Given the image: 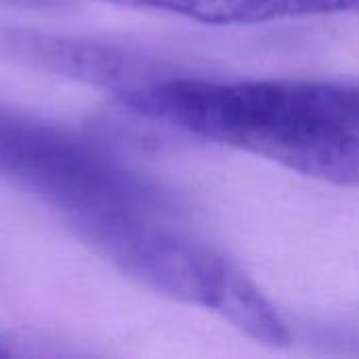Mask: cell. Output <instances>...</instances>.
<instances>
[{
	"mask_svg": "<svg viewBox=\"0 0 359 359\" xmlns=\"http://www.w3.org/2000/svg\"><path fill=\"white\" fill-rule=\"evenodd\" d=\"M118 101L139 116L303 177L359 187V88L353 86L151 72Z\"/></svg>",
	"mask_w": 359,
	"mask_h": 359,
	"instance_id": "obj_1",
	"label": "cell"
},
{
	"mask_svg": "<svg viewBox=\"0 0 359 359\" xmlns=\"http://www.w3.org/2000/svg\"><path fill=\"white\" fill-rule=\"evenodd\" d=\"M154 217L114 212L67 223L86 244L145 288L202 307L267 347L292 345L288 324L244 271L210 246L158 225Z\"/></svg>",
	"mask_w": 359,
	"mask_h": 359,
	"instance_id": "obj_2",
	"label": "cell"
},
{
	"mask_svg": "<svg viewBox=\"0 0 359 359\" xmlns=\"http://www.w3.org/2000/svg\"><path fill=\"white\" fill-rule=\"evenodd\" d=\"M0 179L36 194L67 221L93 215H158L162 194L80 135L0 107Z\"/></svg>",
	"mask_w": 359,
	"mask_h": 359,
	"instance_id": "obj_3",
	"label": "cell"
},
{
	"mask_svg": "<svg viewBox=\"0 0 359 359\" xmlns=\"http://www.w3.org/2000/svg\"><path fill=\"white\" fill-rule=\"evenodd\" d=\"M0 59L97 86L114 97L154 72L151 65L120 46L17 25H0Z\"/></svg>",
	"mask_w": 359,
	"mask_h": 359,
	"instance_id": "obj_4",
	"label": "cell"
},
{
	"mask_svg": "<svg viewBox=\"0 0 359 359\" xmlns=\"http://www.w3.org/2000/svg\"><path fill=\"white\" fill-rule=\"evenodd\" d=\"M158 11L204 25H257L313 15L359 13V0H95Z\"/></svg>",
	"mask_w": 359,
	"mask_h": 359,
	"instance_id": "obj_5",
	"label": "cell"
},
{
	"mask_svg": "<svg viewBox=\"0 0 359 359\" xmlns=\"http://www.w3.org/2000/svg\"><path fill=\"white\" fill-rule=\"evenodd\" d=\"M0 4L27 6V8H67L74 4V0H0Z\"/></svg>",
	"mask_w": 359,
	"mask_h": 359,
	"instance_id": "obj_6",
	"label": "cell"
},
{
	"mask_svg": "<svg viewBox=\"0 0 359 359\" xmlns=\"http://www.w3.org/2000/svg\"><path fill=\"white\" fill-rule=\"evenodd\" d=\"M8 355H11V353H8V351H6V349H4V347H2V345H0V359L8 358Z\"/></svg>",
	"mask_w": 359,
	"mask_h": 359,
	"instance_id": "obj_7",
	"label": "cell"
}]
</instances>
